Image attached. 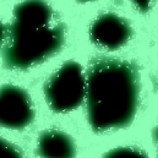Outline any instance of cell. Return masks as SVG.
Returning <instances> with one entry per match:
<instances>
[{"instance_id": "1", "label": "cell", "mask_w": 158, "mask_h": 158, "mask_svg": "<svg viewBox=\"0 0 158 158\" xmlns=\"http://www.w3.org/2000/svg\"><path fill=\"white\" fill-rule=\"evenodd\" d=\"M86 103L88 121L94 131H108L130 124L139 103L136 69L123 60L96 63L87 75Z\"/></svg>"}, {"instance_id": "2", "label": "cell", "mask_w": 158, "mask_h": 158, "mask_svg": "<svg viewBox=\"0 0 158 158\" xmlns=\"http://www.w3.org/2000/svg\"><path fill=\"white\" fill-rule=\"evenodd\" d=\"M65 42L64 26L45 0H23L14 11L4 63L25 70L58 53Z\"/></svg>"}, {"instance_id": "3", "label": "cell", "mask_w": 158, "mask_h": 158, "mask_svg": "<svg viewBox=\"0 0 158 158\" xmlns=\"http://www.w3.org/2000/svg\"><path fill=\"white\" fill-rule=\"evenodd\" d=\"M87 77L82 66L76 61L61 65L47 81L44 87L45 99L54 112L66 113L76 109L86 98Z\"/></svg>"}, {"instance_id": "4", "label": "cell", "mask_w": 158, "mask_h": 158, "mask_svg": "<svg viewBox=\"0 0 158 158\" xmlns=\"http://www.w3.org/2000/svg\"><path fill=\"white\" fill-rule=\"evenodd\" d=\"M33 102L23 88L14 85L0 87V126L23 129L33 121Z\"/></svg>"}, {"instance_id": "5", "label": "cell", "mask_w": 158, "mask_h": 158, "mask_svg": "<svg viewBox=\"0 0 158 158\" xmlns=\"http://www.w3.org/2000/svg\"><path fill=\"white\" fill-rule=\"evenodd\" d=\"M131 26L117 14H104L97 17L89 28L91 40L107 50L124 47L131 38Z\"/></svg>"}, {"instance_id": "6", "label": "cell", "mask_w": 158, "mask_h": 158, "mask_svg": "<svg viewBox=\"0 0 158 158\" xmlns=\"http://www.w3.org/2000/svg\"><path fill=\"white\" fill-rule=\"evenodd\" d=\"M37 151L40 158H75L76 147L73 139L59 130L43 131L38 137Z\"/></svg>"}, {"instance_id": "7", "label": "cell", "mask_w": 158, "mask_h": 158, "mask_svg": "<svg viewBox=\"0 0 158 158\" xmlns=\"http://www.w3.org/2000/svg\"><path fill=\"white\" fill-rule=\"evenodd\" d=\"M104 158H148L145 152L135 147H117L109 151Z\"/></svg>"}, {"instance_id": "8", "label": "cell", "mask_w": 158, "mask_h": 158, "mask_svg": "<svg viewBox=\"0 0 158 158\" xmlns=\"http://www.w3.org/2000/svg\"><path fill=\"white\" fill-rule=\"evenodd\" d=\"M0 158H25L23 153L11 142L0 137Z\"/></svg>"}, {"instance_id": "9", "label": "cell", "mask_w": 158, "mask_h": 158, "mask_svg": "<svg viewBox=\"0 0 158 158\" xmlns=\"http://www.w3.org/2000/svg\"><path fill=\"white\" fill-rule=\"evenodd\" d=\"M155 0H131V2L134 4V6L141 11V12H146L151 9L152 4H153Z\"/></svg>"}, {"instance_id": "10", "label": "cell", "mask_w": 158, "mask_h": 158, "mask_svg": "<svg viewBox=\"0 0 158 158\" xmlns=\"http://www.w3.org/2000/svg\"><path fill=\"white\" fill-rule=\"evenodd\" d=\"M9 36V31L7 28L5 27V25L0 21V45L2 44V42L6 40V37Z\"/></svg>"}, {"instance_id": "11", "label": "cell", "mask_w": 158, "mask_h": 158, "mask_svg": "<svg viewBox=\"0 0 158 158\" xmlns=\"http://www.w3.org/2000/svg\"><path fill=\"white\" fill-rule=\"evenodd\" d=\"M155 137H156V141H157V145H158V126L156 129V132H155Z\"/></svg>"}, {"instance_id": "12", "label": "cell", "mask_w": 158, "mask_h": 158, "mask_svg": "<svg viewBox=\"0 0 158 158\" xmlns=\"http://www.w3.org/2000/svg\"><path fill=\"white\" fill-rule=\"evenodd\" d=\"M81 1H89V0H81Z\"/></svg>"}]
</instances>
